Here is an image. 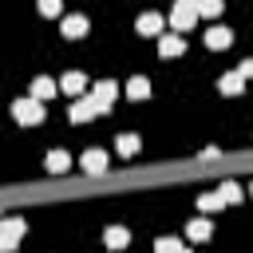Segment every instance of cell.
Segmentation results:
<instances>
[{"instance_id":"cell-1","label":"cell","mask_w":253,"mask_h":253,"mask_svg":"<svg viewBox=\"0 0 253 253\" xmlns=\"http://www.w3.org/2000/svg\"><path fill=\"white\" fill-rule=\"evenodd\" d=\"M12 119H16L20 126H40V123H43V103L32 99V95H24V99L12 103Z\"/></svg>"},{"instance_id":"cell-2","label":"cell","mask_w":253,"mask_h":253,"mask_svg":"<svg viewBox=\"0 0 253 253\" xmlns=\"http://www.w3.org/2000/svg\"><path fill=\"white\" fill-rule=\"evenodd\" d=\"M170 24H174V32H190L198 24V0H174Z\"/></svg>"},{"instance_id":"cell-3","label":"cell","mask_w":253,"mask_h":253,"mask_svg":"<svg viewBox=\"0 0 253 253\" xmlns=\"http://www.w3.org/2000/svg\"><path fill=\"white\" fill-rule=\"evenodd\" d=\"M24 229H28L24 217H4V221H0V253H12L16 241L24 237Z\"/></svg>"},{"instance_id":"cell-4","label":"cell","mask_w":253,"mask_h":253,"mask_svg":"<svg viewBox=\"0 0 253 253\" xmlns=\"http://www.w3.org/2000/svg\"><path fill=\"white\" fill-rule=\"evenodd\" d=\"M115 95H119V83H115V79H103V83H95V91H91V99H95L99 111H111Z\"/></svg>"},{"instance_id":"cell-5","label":"cell","mask_w":253,"mask_h":253,"mask_svg":"<svg viewBox=\"0 0 253 253\" xmlns=\"http://www.w3.org/2000/svg\"><path fill=\"white\" fill-rule=\"evenodd\" d=\"M95 115H103V111L95 107V99H91V95H79V99L71 103V123H91Z\"/></svg>"},{"instance_id":"cell-6","label":"cell","mask_w":253,"mask_h":253,"mask_svg":"<svg viewBox=\"0 0 253 253\" xmlns=\"http://www.w3.org/2000/svg\"><path fill=\"white\" fill-rule=\"evenodd\" d=\"M134 28H138V36H162V28H166V16H162V12H142Z\"/></svg>"},{"instance_id":"cell-7","label":"cell","mask_w":253,"mask_h":253,"mask_svg":"<svg viewBox=\"0 0 253 253\" xmlns=\"http://www.w3.org/2000/svg\"><path fill=\"white\" fill-rule=\"evenodd\" d=\"M182 47H186V43H182V36H178V32H162V36H158V51H162L166 59L182 55Z\"/></svg>"},{"instance_id":"cell-8","label":"cell","mask_w":253,"mask_h":253,"mask_svg":"<svg viewBox=\"0 0 253 253\" xmlns=\"http://www.w3.org/2000/svg\"><path fill=\"white\" fill-rule=\"evenodd\" d=\"M229 43H233V32H229V28L213 24V28L206 32V47H213V51H217V47H229Z\"/></svg>"},{"instance_id":"cell-9","label":"cell","mask_w":253,"mask_h":253,"mask_svg":"<svg viewBox=\"0 0 253 253\" xmlns=\"http://www.w3.org/2000/svg\"><path fill=\"white\" fill-rule=\"evenodd\" d=\"M103 241H107V249H126V245H130V229H126V225H111V229L103 233Z\"/></svg>"},{"instance_id":"cell-10","label":"cell","mask_w":253,"mask_h":253,"mask_svg":"<svg viewBox=\"0 0 253 253\" xmlns=\"http://www.w3.org/2000/svg\"><path fill=\"white\" fill-rule=\"evenodd\" d=\"M59 32H63L67 40H79V36L87 32V16H63V24H59Z\"/></svg>"},{"instance_id":"cell-11","label":"cell","mask_w":253,"mask_h":253,"mask_svg":"<svg viewBox=\"0 0 253 253\" xmlns=\"http://www.w3.org/2000/svg\"><path fill=\"white\" fill-rule=\"evenodd\" d=\"M59 87H63L67 95H83V91H87V75H83V71H67Z\"/></svg>"},{"instance_id":"cell-12","label":"cell","mask_w":253,"mask_h":253,"mask_svg":"<svg viewBox=\"0 0 253 253\" xmlns=\"http://www.w3.org/2000/svg\"><path fill=\"white\" fill-rule=\"evenodd\" d=\"M71 170V154L67 150H51L47 154V174H67Z\"/></svg>"},{"instance_id":"cell-13","label":"cell","mask_w":253,"mask_h":253,"mask_svg":"<svg viewBox=\"0 0 253 253\" xmlns=\"http://www.w3.org/2000/svg\"><path fill=\"white\" fill-rule=\"evenodd\" d=\"M83 170H87V174H103V170H107V154H103V150H87V154H83Z\"/></svg>"},{"instance_id":"cell-14","label":"cell","mask_w":253,"mask_h":253,"mask_svg":"<svg viewBox=\"0 0 253 253\" xmlns=\"http://www.w3.org/2000/svg\"><path fill=\"white\" fill-rule=\"evenodd\" d=\"M55 87H59L55 79H43V75H40V79L32 83V99H40V103H43V99H51V95H55Z\"/></svg>"},{"instance_id":"cell-15","label":"cell","mask_w":253,"mask_h":253,"mask_svg":"<svg viewBox=\"0 0 253 253\" xmlns=\"http://www.w3.org/2000/svg\"><path fill=\"white\" fill-rule=\"evenodd\" d=\"M115 146H119V154H123V158H134V154H138V146H142V138H138V134H119V142H115Z\"/></svg>"},{"instance_id":"cell-16","label":"cell","mask_w":253,"mask_h":253,"mask_svg":"<svg viewBox=\"0 0 253 253\" xmlns=\"http://www.w3.org/2000/svg\"><path fill=\"white\" fill-rule=\"evenodd\" d=\"M186 233H190V241H206V237L213 233V225H210L206 217H194V221L186 225Z\"/></svg>"},{"instance_id":"cell-17","label":"cell","mask_w":253,"mask_h":253,"mask_svg":"<svg viewBox=\"0 0 253 253\" xmlns=\"http://www.w3.org/2000/svg\"><path fill=\"white\" fill-rule=\"evenodd\" d=\"M217 87H221L225 95H241V87H245V79H241L237 71H229V75H221V79H217Z\"/></svg>"},{"instance_id":"cell-18","label":"cell","mask_w":253,"mask_h":253,"mask_svg":"<svg viewBox=\"0 0 253 253\" xmlns=\"http://www.w3.org/2000/svg\"><path fill=\"white\" fill-rule=\"evenodd\" d=\"M126 95H130V99H146V95H150V79H146V75H134V79L126 83Z\"/></svg>"},{"instance_id":"cell-19","label":"cell","mask_w":253,"mask_h":253,"mask_svg":"<svg viewBox=\"0 0 253 253\" xmlns=\"http://www.w3.org/2000/svg\"><path fill=\"white\" fill-rule=\"evenodd\" d=\"M217 194H221V202H225V206H233V202H241V198H245V190H241L237 182H221V186H217Z\"/></svg>"},{"instance_id":"cell-20","label":"cell","mask_w":253,"mask_h":253,"mask_svg":"<svg viewBox=\"0 0 253 253\" xmlns=\"http://www.w3.org/2000/svg\"><path fill=\"white\" fill-rule=\"evenodd\" d=\"M182 249H186V245H182L178 237H158V241H154V253H182Z\"/></svg>"},{"instance_id":"cell-21","label":"cell","mask_w":253,"mask_h":253,"mask_svg":"<svg viewBox=\"0 0 253 253\" xmlns=\"http://www.w3.org/2000/svg\"><path fill=\"white\" fill-rule=\"evenodd\" d=\"M198 206H202V210H221L225 202H221V194L213 190V194H202V198H198Z\"/></svg>"},{"instance_id":"cell-22","label":"cell","mask_w":253,"mask_h":253,"mask_svg":"<svg viewBox=\"0 0 253 253\" xmlns=\"http://www.w3.org/2000/svg\"><path fill=\"white\" fill-rule=\"evenodd\" d=\"M221 12V0H198V16H217Z\"/></svg>"},{"instance_id":"cell-23","label":"cell","mask_w":253,"mask_h":253,"mask_svg":"<svg viewBox=\"0 0 253 253\" xmlns=\"http://www.w3.org/2000/svg\"><path fill=\"white\" fill-rule=\"evenodd\" d=\"M63 12V0H40V16H59Z\"/></svg>"},{"instance_id":"cell-24","label":"cell","mask_w":253,"mask_h":253,"mask_svg":"<svg viewBox=\"0 0 253 253\" xmlns=\"http://www.w3.org/2000/svg\"><path fill=\"white\" fill-rule=\"evenodd\" d=\"M249 194H253V186H249Z\"/></svg>"},{"instance_id":"cell-25","label":"cell","mask_w":253,"mask_h":253,"mask_svg":"<svg viewBox=\"0 0 253 253\" xmlns=\"http://www.w3.org/2000/svg\"><path fill=\"white\" fill-rule=\"evenodd\" d=\"M182 253H190V249H182Z\"/></svg>"}]
</instances>
